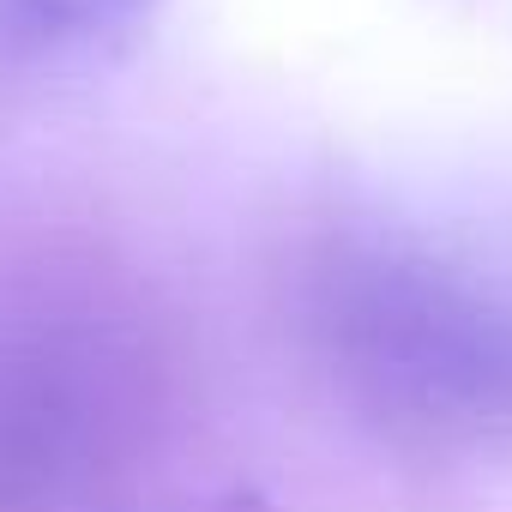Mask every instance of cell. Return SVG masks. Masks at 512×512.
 I'll use <instances>...</instances> for the list:
<instances>
[{
    "mask_svg": "<svg viewBox=\"0 0 512 512\" xmlns=\"http://www.w3.org/2000/svg\"><path fill=\"white\" fill-rule=\"evenodd\" d=\"M278 326L362 434L422 458L512 446V217L338 205L284 247Z\"/></svg>",
    "mask_w": 512,
    "mask_h": 512,
    "instance_id": "1",
    "label": "cell"
},
{
    "mask_svg": "<svg viewBox=\"0 0 512 512\" xmlns=\"http://www.w3.org/2000/svg\"><path fill=\"white\" fill-rule=\"evenodd\" d=\"M199 410L181 308L73 235L0 247V512H145L169 500Z\"/></svg>",
    "mask_w": 512,
    "mask_h": 512,
    "instance_id": "2",
    "label": "cell"
},
{
    "mask_svg": "<svg viewBox=\"0 0 512 512\" xmlns=\"http://www.w3.org/2000/svg\"><path fill=\"white\" fill-rule=\"evenodd\" d=\"M163 0H0V115L61 109L115 79Z\"/></svg>",
    "mask_w": 512,
    "mask_h": 512,
    "instance_id": "3",
    "label": "cell"
},
{
    "mask_svg": "<svg viewBox=\"0 0 512 512\" xmlns=\"http://www.w3.org/2000/svg\"><path fill=\"white\" fill-rule=\"evenodd\" d=\"M145 512H272V500L253 488H205V494H169Z\"/></svg>",
    "mask_w": 512,
    "mask_h": 512,
    "instance_id": "4",
    "label": "cell"
}]
</instances>
